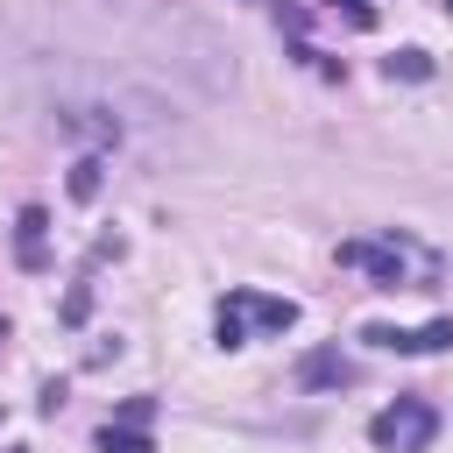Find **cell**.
<instances>
[{"label": "cell", "instance_id": "6da1fadb", "mask_svg": "<svg viewBox=\"0 0 453 453\" xmlns=\"http://www.w3.org/2000/svg\"><path fill=\"white\" fill-rule=\"evenodd\" d=\"M340 262L361 269L375 290H425L439 283V255L411 234H375V241H340Z\"/></svg>", "mask_w": 453, "mask_h": 453}, {"label": "cell", "instance_id": "7a4b0ae2", "mask_svg": "<svg viewBox=\"0 0 453 453\" xmlns=\"http://www.w3.org/2000/svg\"><path fill=\"white\" fill-rule=\"evenodd\" d=\"M432 432H439V411H432V403H418V396H396L389 411H375V418H368L375 453H425V446H432Z\"/></svg>", "mask_w": 453, "mask_h": 453}, {"label": "cell", "instance_id": "3957f363", "mask_svg": "<svg viewBox=\"0 0 453 453\" xmlns=\"http://www.w3.org/2000/svg\"><path fill=\"white\" fill-rule=\"evenodd\" d=\"M219 311H234L241 333H290L297 326V304L290 297H262V290H226Z\"/></svg>", "mask_w": 453, "mask_h": 453}, {"label": "cell", "instance_id": "277c9868", "mask_svg": "<svg viewBox=\"0 0 453 453\" xmlns=\"http://www.w3.org/2000/svg\"><path fill=\"white\" fill-rule=\"evenodd\" d=\"M361 340H375L389 354H439V347H453V319H432V326H368Z\"/></svg>", "mask_w": 453, "mask_h": 453}, {"label": "cell", "instance_id": "5b68a950", "mask_svg": "<svg viewBox=\"0 0 453 453\" xmlns=\"http://www.w3.org/2000/svg\"><path fill=\"white\" fill-rule=\"evenodd\" d=\"M297 382H304V389H347V382H354V361H347L340 347H311V354L297 361Z\"/></svg>", "mask_w": 453, "mask_h": 453}, {"label": "cell", "instance_id": "8992f818", "mask_svg": "<svg viewBox=\"0 0 453 453\" xmlns=\"http://www.w3.org/2000/svg\"><path fill=\"white\" fill-rule=\"evenodd\" d=\"M42 226H50V212H42V205H28V212H21V226H14V255H21L28 269H42Z\"/></svg>", "mask_w": 453, "mask_h": 453}, {"label": "cell", "instance_id": "52a82bcc", "mask_svg": "<svg viewBox=\"0 0 453 453\" xmlns=\"http://www.w3.org/2000/svg\"><path fill=\"white\" fill-rule=\"evenodd\" d=\"M99 453H156V439H149V425H120V418H113V425L99 432Z\"/></svg>", "mask_w": 453, "mask_h": 453}, {"label": "cell", "instance_id": "ba28073f", "mask_svg": "<svg viewBox=\"0 0 453 453\" xmlns=\"http://www.w3.org/2000/svg\"><path fill=\"white\" fill-rule=\"evenodd\" d=\"M382 71H389V78H432V57H425V50H396Z\"/></svg>", "mask_w": 453, "mask_h": 453}, {"label": "cell", "instance_id": "9c48e42d", "mask_svg": "<svg viewBox=\"0 0 453 453\" xmlns=\"http://www.w3.org/2000/svg\"><path fill=\"white\" fill-rule=\"evenodd\" d=\"M326 7H333V14H347L354 28H375V7H368V0H326Z\"/></svg>", "mask_w": 453, "mask_h": 453}, {"label": "cell", "instance_id": "30bf717a", "mask_svg": "<svg viewBox=\"0 0 453 453\" xmlns=\"http://www.w3.org/2000/svg\"><path fill=\"white\" fill-rule=\"evenodd\" d=\"M71 191H78V198H92V191H99V163H92V156L71 170Z\"/></svg>", "mask_w": 453, "mask_h": 453}, {"label": "cell", "instance_id": "8fae6325", "mask_svg": "<svg viewBox=\"0 0 453 453\" xmlns=\"http://www.w3.org/2000/svg\"><path fill=\"white\" fill-rule=\"evenodd\" d=\"M149 418H156L149 396H127V403H120V425H149Z\"/></svg>", "mask_w": 453, "mask_h": 453}, {"label": "cell", "instance_id": "7c38bea8", "mask_svg": "<svg viewBox=\"0 0 453 453\" xmlns=\"http://www.w3.org/2000/svg\"><path fill=\"white\" fill-rule=\"evenodd\" d=\"M0 340H7V326H0Z\"/></svg>", "mask_w": 453, "mask_h": 453}, {"label": "cell", "instance_id": "4fadbf2b", "mask_svg": "<svg viewBox=\"0 0 453 453\" xmlns=\"http://www.w3.org/2000/svg\"><path fill=\"white\" fill-rule=\"evenodd\" d=\"M446 7H453V0H446Z\"/></svg>", "mask_w": 453, "mask_h": 453}]
</instances>
